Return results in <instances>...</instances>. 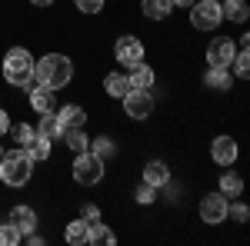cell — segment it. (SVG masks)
<instances>
[{
    "instance_id": "cell-24",
    "label": "cell",
    "mask_w": 250,
    "mask_h": 246,
    "mask_svg": "<svg viewBox=\"0 0 250 246\" xmlns=\"http://www.w3.org/2000/svg\"><path fill=\"white\" fill-rule=\"evenodd\" d=\"M87 227H90L87 220H74V223L67 227V233H63V236H67V243L83 246V243H87Z\"/></svg>"
},
{
    "instance_id": "cell-13",
    "label": "cell",
    "mask_w": 250,
    "mask_h": 246,
    "mask_svg": "<svg viewBox=\"0 0 250 246\" xmlns=\"http://www.w3.org/2000/svg\"><path fill=\"white\" fill-rule=\"evenodd\" d=\"M127 80H130V90H150L157 76H154V70H150V67L140 60L137 67H130V76H127Z\"/></svg>"
},
{
    "instance_id": "cell-25",
    "label": "cell",
    "mask_w": 250,
    "mask_h": 246,
    "mask_svg": "<svg viewBox=\"0 0 250 246\" xmlns=\"http://www.w3.org/2000/svg\"><path fill=\"white\" fill-rule=\"evenodd\" d=\"M220 193H224V196H240V193H244V180H240L237 173H224V176H220Z\"/></svg>"
},
{
    "instance_id": "cell-18",
    "label": "cell",
    "mask_w": 250,
    "mask_h": 246,
    "mask_svg": "<svg viewBox=\"0 0 250 246\" xmlns=\"http://www.w3.org/2000/svg\"><path fill=\"white\" fill-rule=\"evenodd\" d=\"M220 10H224V17L233 20V23H244V20L250 17L247 0H224V3H220Z\"/></svg>"
},
{
    "instance_id": "cell-6",
    "label": "cell",
    "mask_w": 250,
    "mask_h": 246,
    "mask_svg": "<svg viewBox=\"0 0 250 246\" xmlns=\"http://www.w3.org/2000/svg\"><path fill=\"white\" fill-rule=\"evenodd\" d=\"M114 57H117V63H124V67L130 70V67H137V63L144 60V43L137 37H130V34H124V37H117V43H114Z\"/></svg>"
},
{
    "instance_id": "cell-36",
    "label": "cell",
    "mask_w": 250,
    "mask_h": 246,
    "mask_svg": "<svg viewBox=\"0 0 250 246\" xmlns=\"http://www.w3.org/2000/svg\"><path fill=\"white\" fill-rule=\"evenodd\" d=\"M173 3H177V7H190L193 0H173Z\"/></svg>"
},
{
    "instance_id": "cell-15",
    "label": "cell",
    "mask_w": 250,
    "mask_h": 246,
    "mask_svg": "<svg viewBox=\"0 0 250 246\" xmlns=\"http://www.w3.org/2000/svg\"><path fill=\"white\" fill-rule=\"evenodd\" d=\"M57 120H60L63 130H67V127H83V123H87V110L77 107V103H67V107L57 110Z\"/></svg>"
},
{
    "instance_id": "cell-14",
    "label": "cell",
    "mask_w": 250,
    "mask_h": 246,
    "mask_svg": "<svg viewBox=\"0 0 250 246\" xmlns=\"http://www.w3.org/2000/svg\"><path fill=\"white\" fill-rule=\"evenodd\" d=\"M30 107H34L37 114L54 110V90H50V87H43V83H34V87H30Z\"/></svg>"
},
{
    "instance_id": "cell-22",
    "label": "cell",
    "mask_w": 250,
    "mask_h": 246,
    "mask_svg": "<svg viewBox=\"0 0 250 246\" xmlns=\"http://www.w3.org/2000/svg\"><path fill=\"white\" fill-rule=\"evenodd\" d=\"M114 240H117V236H114V233H110V229H107V227H104L100 220L87 227V243H104V246H110V243H114Z\"/></svg>"
},
{
    "instance_id": "cell-32",
    "label": "cell",
    "mask_w": 250,
    "mask_h": 246,
    "mask_svg": "<svg viewBox=\"0 0 250 246\" xmlns=\"http://www.w3.org/2000/svg\"><path fill=\"white\" fill-rule=\"evenodd\" d=\"M80 220H87V223H97V220H100V209H97L94 203H83V209H80Z\"/></svg>"
},
{
    "instance_id": "cell-12",
    "label": "cell",
    "mask_w": 250,
    "mask_h": 246,
    "mask_svg": "<svg viewBox=\"0 0 250 246\" xmlns=\"http://www.w3.org/2000/svg\"><path fill=\"white\" fill-rule=\"evenodd\" d=\"M10 223L20 229V236H27L30 229H37V213L30 207H14L10 209Z\"/></svg>"
},
{
    "instance_id": "cell-5",
    "label": "cell",
    "mask_w": 250,
    "mask_h": 246,
    "mask_svg": "<svg viewBox=\"0 0 250 246\" xmlns=\"http://www.w3.org/2000/svg\"><path fill=\"white\" fill-rule=\"evenodd\" d=\"M74 180H77L80 187H94L104 180V160L94 156L90 150L77 153V160H74Z\"/></svg>"
},
{
    "instance_id": "cell-19",
    "label": "cell",
    "mask_w": 250,
    "mask_h": 246,
    "mask_svg": "<svg viewBox=\"0 0 250 246\" xmlns=\"http://www.w3.org/2000/svg\"><path fill=\"white\" fill-rule=\"evenodd\" d=\"M104 90L110 96H117V100H124V96L130 94V80L124 74H107V80H104Z\"/></svg>"
},
{
    "instance_id": "cell-29",
    "label": "cell",
    "mask_w": 250,
    "mask_h": 246,
    "mask_svg": "<svg viewBox=\"0 0 250 246\" xmlns=\"http://www.w3.org/2000/svg\"><path fill=\"white\" fill-rule=\"evenodd\" d=\"M134 196H137V203H144V207H147V203H154V200H157V187H150V183H140Z\"/></svg>"
},
{
    "instance_id": "cell-37",
    "label": "cell",
    "mask_w": 250,
    "mask_h": 246,
    "mask_svg": "<svg viewBox=\"0 0 250 246\" xmlns=\"http://www.w3.org/2000/svg\"><path fill=\"white\" fill-rule=\"evenodd\" d=\"M0 156H3V147H0Z\"/></svg>"
},
{
    "instance_id": "cell-17",
    "label": "cell",
    "mask_w": 250,
    "mask_h": 246,
    "mask_svg": "<svg viewBox=\"0 0 250 246\" xmlns=\"http://www.w3.org/2000/svg\"><path fill=\"white\" fill-rule=\"evenodd\" d=\"M204 83L210 90H230V67H210L207 76H204Z\"/></svg>"
},
{
    "instance_id": "cell-9",
    "label": "cell",
    "mask_w": 250,
    "mask_h": 246,
    "mask_svg": "<svg viewBox=\"0 0 250 246\" xmlns=\"http://www.w3.org/2000/svg\"><path fill=\"white\" fill-rule=\"evenodd\" d=\"M124 110H127V116H134V120H147V116L154 114L150 90H130V94L124 96Z\"/></svg>"
},
{
    "instance_id": "cell-1",
    "label": "cell",
    "mask_w": 250,
    "mask_h": 246,
    "mask_svg": "<svg viewBox=\"0 0 250 246\" xmlns=\"http://www.w3.org/2000/svg\"><path fill=\"white\" fill-rule=\"evenodd\" d=\"M70 76H74V63L63 54H47L43 60H34V80L43 83V87H50V90L67 87Z\"/></svg>"
},
{
    "instance_id": "cell-20",
    "label": "cell",
    "mask_w": 250,
    "mask_h": 246,
    "mask_svg": "<svg viewBox=\"0 0 250 246\" xmlns=\"http://www.w3.org/2000/svg\"><path fill=\"white\" fill-rule=\"evenodd\" d=\"M63 136V143L70 147L74 153H83L87 147H90V140H87V133H83V127H67V130L60 133Z\"/></svg>"
},
{
    "instance_id": "cell-7",
    "label": "cell",
    "mask_w": 250,
    "mask_h": 246,
    "mask_svg": "<svg viewBox=\"0 0 250 246\" xmlns=\"http://www.w3.org/2000/svg\"><path fill=\"white\" fill-rule=\"evenodd\" d=\"M233 57H237V43L230 37H213L210 47H207V63L210 67H230Z\"/></svg>"
},
{
    "instance_id": "cell-30",
    "label": "cell",
    "mask_w": 250,
    "mask_h": 246,
    "mask_svg": "<svg viewBox=\"0 0 250 246\" xmlns=\"http://www.w3.org/2000/svg\"><path fill=\"white\" fill-rule=\"evenodd\" d=\"M227 216H230V220H237V223H247V216H250V209L244 207V203H227Z\"/></svg>"
},
{
    "instance_id": "cell-3",
    "label": "cell",
    "mask_w": 250,
    "mask_h": 246,
    "mask_svg": "<svg viewBox=\"0 0 250 246\" xmlns=\"http://www.w3.org/2000/svg\"><path fill=\"white\" fill-rule=\"evenodd\" d=\"M30 173H34V160H30V153L27 150H10L0 156V180L7 183V187H23L27 180H30Z\"/></svg>"
},
{
    "instance_id": "cell-8",
    "label": "cell",
    "mask_w": 250,
    "mask_h": 246,
    "mask_svg": "<svg viewBox=\"0 0 250 246\" xmlns=\"http://www.w3.org/2000/svg\"><path fill=\"white\" fill-rule=\"evenodd\" d=\"M200 220L210 223V227L224 223V220H227V196H224V193H210V196H204V200H200Z\"/></svg>"
},
{
    "instance_id": "cell-2",
    "label": "cell",
    "mask_w": 250,
    "mask_h": 246,
    "mask_svg": "<svg viewBox=\"0 0 250 246\" xmlns=\"http://www.w3.org/2000/svg\"><path fill=\"white\" fill-rule=\"evenodd\" d=\"M3 80L10 87H20V90H30L34 87V57L23 47L7 50V57H3Z\"/></svg>"
},
{
    "instance_id": "cell-10",
    "label": "cell",
    "mask_w": 250,
    "mask_h": 246,
    "mask_svg": "<svg viewBox=\"0 0 250 246\" xmlns=\"http://www.w3.org/2000/svg\"><path fill=\"white\" fill-rule=\"evenodd\" d=\"M210 156H213V163H220V167H233V160H237V143H233L230 136H217L210 143Z\"/></svg>"
},
{
    "instance_id": "cell-28",
    "label": "cell",
    "mask_w": 250,
    "mask_h": 246,
    "mask_svg": "<svg viewBox=\"0 0 250 246\" xmlns=\"http://www.w3.org/2000/svg\"><path fill=\"white\" fill-rule=\"evenodd\" d=\"M20 243V229L14 223H0V246H14Z\"/></svg>"
},
{
    "instance_id": "cell-27",
    "label": "cell",
    "mask_w": 250,
    "mask_h": 246,
    "mask_svg": "<svg viewBox=\"0 0 250 246\" xmlns=\"http://www.w3.org/2000/svg\"><path fill=\"white\" fill-rule=\"evenodd\" d=\"M87 150L94 153V156H100V160H107V156H114V140H110V136H97V140H90V147H87Z\"/></svg>"
},
{
    "instance_id": "cell-33",
    "label": "cell",
    "mask_w": 250,
    "mask_h": 246,
    "mask_svg": "<svg viewBox=\"0 0 250 246\" xmlns=\"http://www.w3.org/2000/svg\"><path fill=\"white\" fill-rule=\"evenodd\" d=\"M7 127H10V116H7V110H0V133H7Z\"/></svg>"
},
{
    "instance_id": "cell-31",
    "label": "cell",
    "mask_w": 250,
    "mask_h": 246,
    "mask_svg": "<svg viewBox=\"0 0 250 246\" xmlns=\"http://www.w3.org/2000/svg\"><path fill=\"white\" fill-rule=\"evenodd\" d=\"M77 3V10H83V14H100L104 10V0H74Z\"/></svg>"
},
{
    "instance_id": "cell-4",
    "label": "cell",
    "mask_w": 250,
    "mask_h": 246,
    "mask_svg": "<svg viewBox=\"0 0 250 246\" xmlns=\"http://www.w3.org/2000/svg\"><path fill=\"white\" fill-rule=\"evenodd\" d=\"M224 20L220 0H193L190 3V23L197 30H217Z\"/></svg>"
},
{
    "instance_id": "cell-21",
    "label": "cell",
    "mask_w": 250,
    "mask_h": 246,
    "mask_svg": "<svg viewBox=\"0 0 250 246\" xmlns=\"http://www.w3.org/2000/svg\"><path fill=\"white\" fill-rule=\"evenodd\" d=\"M173 10V0H144V14L150 20H164Z\"/></svg>"
},
{
    "instance_id": "cell-23",
    "label": "cell",
    "mask_w": 250,
    "mask_h": 246,
    "mask_svg": "<svg viewBox=\"0 0 250 246\" xmlns=\"http://www.w3.org/2000/svg\"><path fill=\"white\" fill-rule=\"evenodd\" d=\"M23 150L30 153V160H34V163H37V160H47V156H50V140H47V136H34Z\"/></svg>"
},
{
    "instance_id": "cell-26",
    "label": "cell",
    "mask_w": 250,
    "mask_h": 246,
    "mask_svg": "<svg viewBox=\"0 0 250 246\" xmlns=\"http://www.w3.org/2000/svg\"><path fill=\"white\" fill-rule=\"evenodd\" d=\"M7 133H10V140L17 143L20 150H23V147H27V143H30L34 136H37V133H34V127H27V123H17V127H7Z\"/></svg>"
},
{
    "instance_id": "cell-16",
    "label": "cell",
    "mask_w": 250,
    "mask_h": 246,
    "mask_svg": "<svg viewBox=\"0 0 250 246\" xmlns=\"http://www.w3.org/2000/svg\"><path fill=\"white\" fill-rule=\"evenodd\" d=\"M37 136H47V140H57L60 133H63V127H60V120L54 110H47V114H40V123H37Z\"/></svg>"
},
{
    "instance_id": "cell-11",
    "label": "cell",
    "mask_w": 250,
    "mask_h": 246,
    "mask_svg": "<svg viewBox=\"0 0 250 246\" xmlns=\"http://www.w3.org/2000/svg\"><path fill=\"white\" fill-rule=\"evenodd\" d=\"M144 183H150V187H167V183H170L167 163H164V160H150V163L144 167Z\"/></svg>"
},
{
    "instance_id": "cell-34",
    "label": "cell",
    "mask_w": 250,
    "mask_h": 246,
    "mask_svg": "<svg viewBox=\"0 0 250 246\" xmlns=\"http://www.w3.org/2000/svg\"><path fill=\"white\" fill-rule=\"evenodd\" d=\"M27 243H34V246H40V243H43V236H40V233H34V229H30V233H27Z\"/></svg>"
},
{
    "instance_id": "cell-35",
    "label": "cell",
    "mask_w": 250,
    "mask_h": 246,
    "mask_svg": "<svg viewBox=\"0 0 250 246\" xmlns=\"http://www.w3.org/2000/svg\"><path fill=\"white\" fill-rule=\"evenodd\" d=\"M34 7H47V3H54V0H30Z\"/></svg>"
}]
</instances>
